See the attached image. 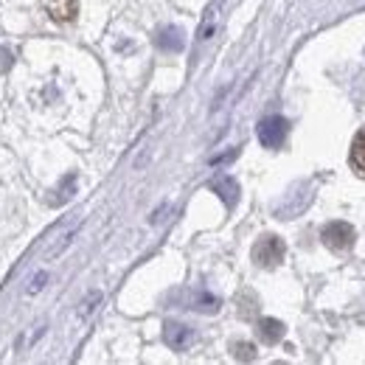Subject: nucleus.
Listing matches in <instances>:
<instances>
[{"mask_svg":"<svg viewBox=\"0 0 365 365\" xmlns=\"http://www.w3.org/2000/svg\"><path fill=\"white\" fill-rule=\"evenodd\" d=\"M284 253H287V247L278 236H262L253 247V262L259 267H275V264H281Z\"/></svg>","mask_w":365,"mask_h":365,"instance_id":"f257e3e1","label":"nucleus"},{"mask_svg":"<svg viewBox=\"0 0 365 365\" xmlns=\"http://www.w3.org/2000/svg\"><path fill=\"white\" fill-rule=\"evenodd\" d=\"M320 236L331 250H349L354 245V239H357V233L349 222H329Z\"/></svg>","mask_w":365,"mask_h":365,"instance_id":"f03ea898","label":"nucleus"},{"mask_svg":"<svg viewBox=\"0 0 365 365\" xmlns=\"http://www.w3.org/2000/svg\"><path fill=\"white\" fill-rule=\"evenodd\" d=\"M287 130L289 124L281 118V115H267L262 124H259V140L267 146V149H278L287 138Z\"/></svg>","mask_w":365,"mask_h":365,"instance_id":"7ed1b4c3","label":"nucleus"},{"mask_svg":"<svg viewBox=\"0 0 365 365\" xmlns=\"http://www.w3.org/2000/svg\"><path fill=\"white\" fill-rule=\"evenodd\" d=\"M163 340L172 351H185L191 343H194V331L182 323H166L163 326Z\"/></svg>","mask_w":365,"mask_h":365,"instance_id":"20e7f679","label":"nucleus"},{"mask_svg":"<svg viewBox=\"0 0 365 365\" xmlns=\"http://www.w3.org/2000/svg\"><path fill=\"white\" fill-rule=\"evenodd\" d=\"M79 14V0H48V17L53 23H71Z\"/></svg>","mask_w":365,"mask_h":365,"instance_id":"39448f33","label":"nucleus"},{"mask_svg":"<svg viewBox=\"0 0 365 365\" xmlns=\"http://www.w3.org/2000/svg\"><path fill=\"white\" fill-rule=\"evenodd\" d=\"M155 43H158V48H160V51H169V53L182 51V46H185L182 31H180V29H175V26L160 29V31H158V37H155Z\"/></svg>","mask_w":365,"mask_h":365,"instance_id":"423d86ee","label":"nucleus"},{"mask_svg":"<svg viewBox=\"0 0 365 365\" xmlns=\"http://www.w3.org/2000/svg\"><path fill=\"white\" fill-rule=\"evenodd\" d=\"M211 188L225 200V205H236V200H239V185H236V180L233 178H228V175H220L217 180L211 182Z\"/></svg>","mask_w":365,"mask_h":365,"instance_id":"0eeeda50","label":"nucleus"},{"mask_svg":"<svg viewBox=\"0 0 365 365\" xmlns=\"http://www.w3.org/2000/svg\"><path fill=\"white\" fill-rule=\"evenodd\" d=\"M259 334H262L264 343H278L284 337V323L275 318H264L259 323Z\"/></svg>","mask_w":365,"mask_h":365,"instance_id":"6e6552de","label":"nucleus"},{"mask_svg":"<svg viewBox=\"0 0 365 365\" xmlns=\"http://www.w3.org/2000/svg\"><path fill=\"white\" fill-rule=\"evenodd\" d=\"M351 166H354L360 175H365V127L354 135V140H351Z\"/></svg>","mask_w":365,"mask_h":365,"instance_id":"1a4fd4ad","label":"nucleus"},{"mask_svg":"<svg viewBox=\"0 0 365 365\" xmlns=\"http://www.w3.org/2000/svg\"><path fill=\"white\" fill-rule=\"evenodd\" d=\"M233 351H236L239 360H253V346H250V343H236Z\"/></svg>","mask_w":365,"mask_h":365,"instance_id":"9d476101","label":"nucleus"},{"mask_svg":"<svg viewBox=\"0 0 365 365\" xmlns=\"http://www.w3.org/2000/svg\"><path fill=\"white\" fill-rule=\"evenodd\" d=\"M11 62H14L11 51H9V48H0V73H6V71L11 68Z\"/></svg>","mask_w":365,"mask_h":365,"instance_id":"9b49d317","label":"nucleus"}]
</instances>
